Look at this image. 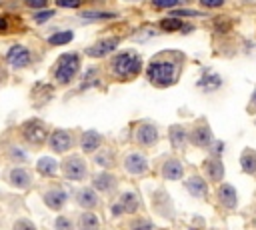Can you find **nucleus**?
Returning <instances> with one entry per match:
<instances>
[{"label":"nucleus","mask_w":256,"mask_h":230,"mask_svg":"<svg viewBox=\"0 0 256 230\" xmlns=\"http://www.w3.org/2000/svg\"><path fill=\"white\" fill-rule=\"evenodd\" d=\"M146 78L156 88L172 86L178 80V64L174 60H152L146 68Z\"/></svg>","instance_id":"obj_1"},{"label":"nucleus","mask_w":256,"mask_h":230,"mask_svg":"<svg viewBox=\"0 0 256 230\" xmlns=\"http://www.w3.org/2000/svg\"><path fill=\"white\" fill-rule=\"evenodd\" d=\"M110 66H112V72L118 78L128 80V78H134L142 72V58L134 50H124V52H120L112 58Z\"/></svg>","instance_id":"obj_2"},{"label":"nucleus","mask_w":256,"mask_h":230,"mask_svg":"<svg viewBox=\"0 0 256 230\" xmlns=\"http://www.w3.org/2000/svg\"><path fill=\"white\" fill-rule=\"evenodd\" d=\"M80 70V54L76 52H66L58 58L56 66H54V80L62 86H68Z\"/></svg>","instance_id":"obj_3"},{"label":"nucleus","mask_w":256,"mask_h":230,"mask_svg":"<svg viewBox=\"0 0 256 230\" xmlns=\"http://www.w3.org/2000/svg\"><path fill=\"white\" fill-rule=\"evenodd\" d=\"M22 136L28 144L32 146H42L44 140H48V128L42 120L38 118H32V120H26L22 124Z\"/></svg>","instance_id":"obj_4"},{"label":"nucleus","mask_w":256,"mask_h":230,"mask_svg":"<svg viewBox=\"0 0 256 230\" xmlns=\"http://www.w3.org/2000/svg\"><path fill=\"white\" fill-rule=\"evenodd\" d=\"M4 60H6V64H8L10 68H14V70H22V68L30 66V62H32V54H30V50H28L26 46H22V44H12V46L8 48Z\"/></svg>","instance_id":"obj_5"},{"label":"nucleus","mask_w":256,"mask_h":230,"mask_svg":"<svg viewBox=\"0 0 256 230\" xmlns=\"http://www.w3.org/2000/svg\"><path fill=\"white\" fill-rule=\"evenodd\" d=\"M62 172L68 180H84L88 174V166L78 154H72L62 162Z\"/></svg>","instance_id":"obj_6"},{"label":"nucleus","mask_w":256,"mask_h":230,"mask_svg":"<svg viewBox=\"0 0 256 230\" xmlns=\"http://www.w3.org/2000/svg\"><path fill=\"white\" fill-rule=\"evenodd\" d=\"M118 44H120V38H118V36L102 38V40H98L96 44L88 46V48H86V54H88L90 58H104V56L112 54V52L118 48Z\"/></svg>","instance_id":"obj_7"},{"label":"nucleus","mask_w":256,"mask_h":230,"mask_svg":"<svg viewBox=\"0 0 256 230\" xmlns=\"http://www.w3.org/2000/svg\"><path fill=\"white\" fill-rule=\"evenodd\" d=\"M48 144H50V148H52L54 152L64 154V152H68V150L72 148L74 140H72V134H70L68 130H54V132L48 136Z\"/></svg>","instance_id":"obj_8"},{"label":"nucleus","mask_w":256,"mask_h":230,"mask_svg":"<svg viewBox=\"0 0 256 230\" xmlns=\"http://www.w3.org/2000/svg\"><path fill=\"white\" fill-rule=\"evenodd\" d=\"M134 140L140 146H154L158 140V128L150 122H142V124H138L136 132H134Z\"/></svg>","instance_id":"obj_9"},{"label":"nucleus","mask_w":256,"mask_h":230,"mask_svg":"<svg viewBox=\"0 0 256 230\" xmlns=\"http://www.w3.org/2000/svg\"><path fill=\"white\" fill-rule=\"evenodd\" d=\"M188 140H190L194 146H198V148H210V146L214 144V136H212L208 124H198V126L190 132Z\"/></svg>","instance_id":"obj_10"},{"label":"nucleus","mask_w":256,"mask_h":230,"mask_svg":"<svg viewBox=\"0 0 256 230\" xmlns=\"http://www.w3.org/2000/svg\"><path fill=\"white\" fill-rule=\"evenodd\" d=\"M124 168H126V172H130V174H144V172L148 170V160H146L142 154L132 152V154H128V156L124 158Z\"/></svg>","instance_id":"obj_11"},{"label":"nucleus","mask_w":256,"mask_h":230,"mask_svg":"<svg viewBox=\"0 0 256 230\" xmlns=\"http://www.w3.org/2000/svg\"><path fill=\"white\" fill-rule=\"evenodd\" d=\"M116 184H118V180H116L112 174H108V172H100V174H96V176L92 178V186H94L98 192H104V194L114 192V190H116Z\"/></svg>","instance_id":"obj_12"},{"label":"nucleus","mask_w":256,"mask_h":230,"mask_svg":"<svg viewBox=\"0 0 256 230\" xmlns=\"http://www.w3.org/2000/svg\"><path fill=\"white\" fill-rule=\"evenodd\" d=\"M66 200H68V194L62 188H52V190H48L44 194V204L50 210H62V206L66 204Z\"/></svg>","instance_id":"obj_13"},{"label":"nucleus","mask_w":256,"mask_h":230,"mask_svg":"<svg viewBox=\"0 0 256 230\" xmlns=\"http://www.w3.org/2000/svg\"><path fill=\"white\" fill-rule=\"evenodd\" d=\"M162 176H164L166 180H180V178L184 176V166H182V162L176 160V158L166 160V162L162 164Z\"/></svg>","instance_id":"obj_14"},{"label":"nucleus","mask_w":256,"mask_h":230,"mask_svg":"<svg viewBox=\"0 0 256 230\" xmlns=\"http://www.w3.org/2000/svg\"><path fill=\"white\" fill-rule=\"evenodd\" d=\"M100 144H102V136L96 130H86L80 136V146H82L84 152H96Z\"/></svg>","instance_id":"obj_15"},{"label":"nucleus","mask_w":256,"mask_h":230,"mask_svg":"<svg viewBox=\"0 0 256 230\" xmlns=\"http://www.w3.org/2000/svg\"><path fill=\"white\" fill-rule=\"evenodd\" d=\"M204 172H206V176L210 178V180H214V182H220L222 180V176H224V164L220 162V158H208L206 162H204Z\"/></svg>","instance_id":"obj_16"},{"label":"nucleus","mask_w":256,"mask_h":230,"mask_svg":"<svg viewBox=\"0 0 256 230\" xmlns=\"http://www.w3.org/2000/svg\"><path fill=\"white\" fill-rule=\"evenodd\" d=\"M76 202L82 206V208H86V210H90V208H96L98 206V194L92 190V188H80L78 192H76Z\"/></svg>","instance_id":"obj_17"},{"label":"nucleus","mask_w":256,"mask_h":230,"mask_svg":"<svg viewBox=\"0 0 256 230\" xmlns=\"http://www.w3.org/2000/svg\"><path fill=\"white\" fill-rule=\"evenodd\" d=\"M186 190H188L194 198H204V196L208 194V184H206L204 178H200V176H192V178L186 180Z\"/></svg>","instance_id":"obj_18"},{"label":"nucleus","mask_w":256,"mask_h":230,"mask_svg":"<svg viewBox=\"0 0 256 230\" xmlns=\"http://www.w3.org/2000/svg\"><path fill=\"white\" fill-rule=\"evenodd\" d=\"M218 200L220 204H224L226 208H236V202H238V196H236V190L232 184H222L218 188Z\"/></svg>","instance_id":"obj_19"},{"label":"nucleus","mask_w":256,"mask_h":230,"mask_svg":"<svg viewBox=\"0 0 256 230\" xmlns=\"http://www.w3.org/2000/svg\"><path fill=\"white\" fill-rule=\"evenodd\" d=\"M36 172L42 174V176H50L54 178L58 174V162L52 158V156H42L36 164Z\"/></svg>","instance_id":"obj_20"},{"label":"nucleus","mask_w":256,"mask_h":230,"mask_svg":"<svg viewBox=\"0 0 256 230\" xmlns=\"http://www.w3.org/2000/svg\"><path fill=\"white\" fill-rule=\"evenodd\" d=\"M30 182H32V178H30L28 170H24V168H12L10 170V184L12 186H16L20 190H26L30 186Z\"/></svg>","instance_id":"obj_21"},{"label":"nucleus","mask_w":256,"mask_h":230,"mask_svg":"<svg viewBox=\"0 0 256 230\" xmlns=\"http://www.w3.org/2000/svg\"><path fill=\"white\" fill-rule=\"evenodd\" d=\"M168 136H170V142H172L174 148H184V144L188 140V132L180 124H172L170 130H168Z\"/></svg>","instance_id":"obj_22"},{"label":"nucleus","mask_w":256,"mask_h":230,"mask_svg":"<svg viewBox=\"0 0 256 230\" xmlns=\"http://www.w3.org/2000/svg\"><path fill=\"white\" fill-rule=\"evenodd\" d=\"M118 204L122 206V212H124V214H134V212L140 208V200H138V196H136L134 192H124V194L120 196Z\"/></svg>","instance_id":"obj_23"},{"label":"nucleus","mask_w":256,"mask_h":230,"mask_svg":"<svg viewBox=\"0 0 256 230\" xmlns=\"http://www.w3.org/2000/svg\"><path fill=\"white\" fill-rule=\"evenodd\" d=\"M220 84H222L220 76H218V74H210V72H206V74L198 80V88H202L204 92H214L216 88H220Z\"/></svg>","instance_id":"obj_24"},{"label":"nucleus","mask_w":256,"mask_h":230,"mask_svg":"<svg viewBox=\"0 0 256 230\" xmlns=\"http://www.w3.org/2000/svg\"><path fill=\"white\" fill-rule=\"evenodd\" d=\"M78 228L80 230H100V218L94 212H84V214H80Z\"/></svg>","instance_id":"obj_25"},{"label":"nucleus","mask_w":256,"mask_h":230,"mask_svg":"<svg viewBox=\"0 0 256 230\" xmlns=\"http://www.w3.org/2000/svg\"><path fill=\"white\" fill-rule=\"evenodd\" d=\"M240 166L248 174H256V150H244L240 156Z\"/></svg>","instance_id":"obj_26"},{"label":"nucleus","mask_w":256,"mask_h":230,"mask_svg":"<svg viewBox=\"0 0 256 230\" xmlns=\"http://www.w3.org/2000/svg\"><path fill=\"white\" fill-rule=\"evenodd\" d=\"M80 16L84 20H110V18H116L118 14L108 12V10H84V12H80Z\"/></svg>","instance_id":"obj_27"},{"label":"nucleus","mask_w":256,"mask_h":230,"mask_svg":"<svg viewBox=\"0 0 256 230\" xmlns=\"http://www.w3.org/2000/svg\"><path fill=\"white\" fill-rule=\"evenodd\" d=\"M72 38H74V32H72V30H60V32H54L52 36H48V44H52V46H62V44L72 42Z\"/></svg>","instance_id":"obj_28"},{"label":"nucleus","mask_w":256,"mask_h":230,"mask_svg":"<svg viewBox=\"0 0 256 230\" xmlns=\"http://www.w3.org/2000/svg\"><path fill=\"white\" fill-rule=\"evenodd\" d=\"M160 30H164V32H176V30H180V28H184L186 24L178 18V16H170V18H164V20H160Z\"/></svg>","instance_id":"obj_29"},{"label":"nucleus","mask_w":256,"mask_h":230,"mask_svg":"<svg viewBox=\"0 0 256 230\" xmlns=\"http://www.w3.org/2000/svg\"><path fill=\"white\" fill-rule=\"evenodd\" d=\"M90 86H98V68H88L86 70V74H84V84L78 88L80 92L82 90H86V88H90Z\"/></svg>","instance_id":"obj_30"},{"label":"nucleus","mask_w":256,"mask_h":230,"mask_svg":"<svg viewBox=\"0 0 256 230\" xmlns=\"http://www.w3.org/2000/svg\"><path fill=\"white\" fill-rule=\"evenodd\" d=\"M54 14H56V10L42 8L40 12H34V14H32V18H34V22H36V24H44V22H48L50 18H54Z\"/></svg>","instance_id":"obj_31"},{"label":"nucleus","mask_w":256,"mask_h":230,"mask_svg":"<svg viewBox=\"0 0 256 230\" xmlns=\"http://www.w3.org/2000/svg\"><path fill=\"white\" fill-rule=\"evenodd\" d=\"M130 230H154V226L148 218H136V220H132Z\"/></svg>","instance_id":"obj_32"},{"label":"nucleus","mask_w":256,"mask_h":230,"mask_svg":"<svg viewBox=\"0 0 256 230\" xmlns=\"http://www.w3.org/2000/svg\"><path fill=\"white\" fill-rule=\"evenodd\" d=\"M182 4V0H152V6L154 8H178Z\"/></svg>","instance_id":"obj_33"},{"label":"nucleus","mask_w":256,"mask_h":230,"mask_svg":"<svg viewBox=\"0 0 256 230\" xmlns=\"http://www.w3.org/2000/svg\"><path fill=\"white\" fill-rule=\"evenodd\" d=\"M12 230H36V226L28 220V218H18L12 226Z\"/></svg>","instance_id":"obj_34"},{"label":"nucleus","mask_w":256,"mask_h":230,"mask_svg":"<svg viewBox=\"0 0 256 230\" xmlns=\"http://www.w3.org/2000/svg\"><path fill=\"white\" fill-rule=\"evenodd\" d=\"M202 12H196V10H190V8H172V12H170V16H178V18H182V16H200Z\"/></svg>","instance_id":"obj_35"},{"label":"nucleus","mask_w":256,"mask_h":230,"mask_svg":"<svg viewBox=\"0 0 256 230\" xmlns=\"http://www.w3.org/2000/svg\"><path fill=\"white\" fill-rule=\"evenodd\" d=\"M8 154H10V158L16 160V162H24V160H26V152H24L22 148H18V146H12V148L8 150Z\"/></svg>","instance_id":"obj_36"},{"label":"nucleus","mask_w":256,"mask_h":230,"mask_svg":"<svg viewBox=\"0 0 256 230\" xmlns=\"http://www.w3.org/2000/svg\"><path fill=\"white\" fill-rule=\"evenodd\" d=\"M54 228H56V230H74L72 222H70L68 218H64V216H58V218H56V222H54Z\"/></svg>","instance_id":"obj_37"},{"label":"nucleus","mask_w":256,"mask_h":230,"mask_svg":"<svg viewBox=\"0 0 256 230\" xmlns=\"http://www.w3.org/2000/svg\"><path fill=\"white\" fill-rule=\"evenodd\" d=\"M54 2L60 8H78L82 4V0H54Z\"/></svg>","instance_id":"obj_38"},{"label":"nucleus","mask_w":256,"mask_h":230,"mask_svg":"<svg viewBox=\"0 0 256 230\" xmlns=\"http://www.w3.org/2000/svg\"><path fill=\"white\" fill-rule=\"evenodd\" d=\"M28 8H34V10H42L48 6V0H24Z\"/></svg>","instance_id":"obj_39"},{"label":"nucleus","mask_w":256,"mask_h":230,"mask_svg":"<svg viewBox=\"0 0 256 230\" xmlns=\"http://www.w3.org/2000/svg\"><path fill=\"white\" fill-rule=\"evenodd\" d=\"M94 158H96V162H98L100 166H108V164L112 162V158H110L108 152H102V154H98V156H94Z\"/></svg>","instance_id":"obj_40"},{"label":"nucleus","mask_w":256,"mask_h":230,"mask_svg":"<svg viewBox=\"0 0 256 230\" xmlns=\"http://www.w3.org/2000/svg\"><path fill=\"white\" fill-rule=\"evenodd\" d=\"M200 4L204 8H220L224 4V0H200Z\"/></svg>","instance_id":"obj_41"},{"label":"nucleus","mask_w":256,"mask_h":230,"mask_svg":"<svg viewBox=\"0 0 256 230\" xmlns=\"http://www.w3.org/2000/svg\"><path fill=\"white\" fill-rule=\"evenodd\" d=\"M248 112H250V114L256 112V88H254V92H252V98H250V104H248Z\"/></svg>","instance_id":"obj_42"},{"label":"nucleus","mask_w":256,"mask_h":230,"mask_svg":"<svg viewBox=\"0 0 256 230\" xmlns=\"http://www.w3.org/2000/svg\"><path fill=\"white\" fill-rule=\"evenodd\" d=\"M110 212H112L114 216H120V214H124V212H122V206H120L118 202H116V204H114V206L110 208Z\"/></svg>","instance_id":"obj_43"},{"label":"nucleus","mask_w":256,"mask_h":230,"mask_svg":"<svg viewBox=\"0 0 256 230\" xmlns=\"http://www.w3.org/2000/svg\"><path fill=\"white\" fill-rule=\"evenodd\" d=\"M6 30H8V20L0 18V32H6Z\"/></svg>","instance_id":"obj_44"},{"label":"nucleus","mask_w":256,"mask_h":230,"mask_svg":"<svg viewBox=\"0 0 256 230\" xmlns=\"http://www.w3.org/2000/svg\"><path fill=\"white\" fill-rule=\"evenodd\" d=\"M6 62V60H4ZM4 62H2V58H0V80H4L6 78V68H4Z\"/></svg>","instance_id":"obj_45"}]
</instances>
